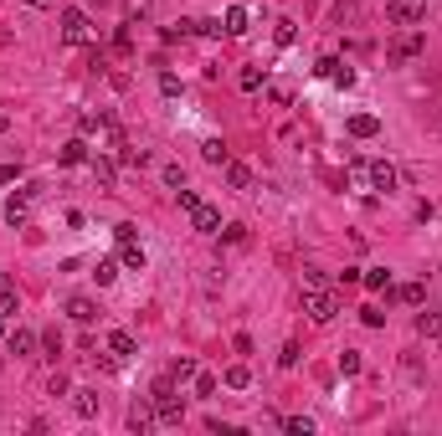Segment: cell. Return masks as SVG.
<instances>
[{"instance_id": "cell-1", "label": "cell", "mask_w": 442, "mask_h": 436, "mask_svg": "<svg viewBox=\"0 0 442 436\" xmlns=\"http://www.w3.org/2000/svg\"><path fill=\"white\" fill-rule=\"evenodd\" d=\"M149 401H154V416H160L165 426H180V421H186V401L175 395V380L170 375L154 380V395H149Z\"/></svg>"}, {"instance_id": "cell-2", "label": "cell", "mask_w": 442, "mask_h": 436, "mask_svg": "<svg viewBox=\"0 0 442 436\" xmlns=\"http://www.w3.org/2000/svg\"><path fill=\"white\" fill-rule=\"evenodd\" d=\"M62 42H67V47H88V42H93L88 10H77V6H67V10H62Z\"/></svg>"}, {"instance_id": "cell-3", "label": "cell", "mask_w": 442, "mask_h": 436, "mask_svg": "<svg viewBox=\"0 0 442 436\" xmlns=\"http://www.w3.org/2000/svg\"><path fill=\"white\" fill-rule=\"evenodd\" d=\"M422 16H427L422 0H386V21L391 26H417Z\"/></svg>"}, {"instance_id": "cell-4", "label": "cell", "mask_w": 442, "mask_h": 436, "mask_svg": "<svg viewBox=\"0 0 442 436\" xmlns=\"http://www.w3.org/2000/svg\"><path fill=\"white\" fill-rule=\"evenodd\" d=\"M304 308H309V319H314V324H329L334 313H340V298L319 287V293H304Z\"/></svg>"}, {"instance_id": "cell-5", "label": "cell", "mask_w": 442, "mask_h": 436, "mask_svg": "<svg viewBox=\"0 0 442 436\" xmlns=\"http://www.w3.org/2000/svg\"><path fill=\"white\" fill-rule=\"evenodd\" d=\"M190 226L206 231V236H216V231H221V210L206 206V201H196V206H190Z\"/></svg>"}, {"instance_id": "cell-6", "label": "cell", "mask_w": 442, "mask_h": 436, "mask_svg": "<svg viewBox=\"0 0 442 436\" xmlns=\"http://www.w3.org/2000/svg\"><path fill=\"white\" fill-rule=\"evenodd\" d=\"M366 175H370L375 190H386V195H391V190H396V180H401V175H396V165H386V160H370V165H366Z\"/></svg>"}, {"instance_id": "cell-7", "label": "cell", "mask_w": 442, "mask_h": 436, "mask_svg": "<svg viewBox=\"0 0 442 436\" xmlns=\"http://www.w3.org/2000/svg\"><path fill=\"white\" fill-rule=\"evenodd\" d=\"M36 344H42V339H36L31 328H10V339H6V349L16 354V360H31V354H36Z\"/></svg>"}, {"instance_id": "cell-8", "label": "cell", "mask_w": 442, "mask_h": 436, "mask_svg": "<svg viewBox=\"0 0 442 436\" xmlns=\"http://www.w3.org/2000/svg\"><path fill=\"white\" fill-rule=\"evenodd\" d=\"M422 47H427V36L422 31H407L401 42L391 47V62H411V57H422Z\"/></svg>"}, {"instance_id": "cell-9", "label": "cell", "mask_w": 442, "mask_h": 436, "mask_svg": "<svg viewBox=\"0 0 442 436\" xmlns=\"http://www.w3.org/2000/svg\"><path fill=\"white\" fill-rule=\"evenodd\" d=\"M350 134H355V139H375V134H381V118H375V113H350Z\"/></svg>"}, {"instance_id": "cell-10", "label": "cell", "mask_w": 442, "mask_h": 436, "mask_svg": "<svg viewBox=\"0 0 442 436\" xmlns=\"http://www.w3.org/2000/svg\"><path fill=\"white\" fill-rule=\"evenodd\" d=\"M319 77H329V83H340V87H350V83H355V72H350L340 57H324V62H319Z\"/></svg>"}, {"instance_id": "cell-11", "label": "cell", "mask_w": 442, "mask_h": 436, "mask_svg": "<svg viewBox=\"0 0 442 436\" xmlns=\"http://www.w3.org/2000/svg\"><path fill=\"white\" fill-rule=\"evenodd\" d=\"M129 426L145 436V431L154 426V401H134V405H129Z\"/></svg>"}, {"instance_id": "cell-12", "label": "cell", "mask_w": 442, "mask_h": 436, "mask_svg": "<svg viewBox=\"0 0 442 436\" xmlns=\"http://www.w3.org/2000/svg\"><path fill=\"white\" fill-rule=\"evenodd\" d=\"M26 216H31V190H21V195H10V201H6V221H10V226H21Z\"/></svg>"}, {"instance_id": "cell-13", "label": "cell", "mask_w": 442, "mask_h": 436, "mask_svg": "<svg viewBox=\"0 0 442 436\" xmlns=\"http://www.w3.org/2000/svg\"><path fill=\"white\" fill-rule=\"evenodd\" d=\"M119 262L129 272H145V246L134 242V236H129V242H119Z\"/></svg>"}, {"instance_id": "cell-14", "label": "cell", "mask_w": 442, "mask_h": 436, "mask_svg": "<svg viewBox=\"0 0 442 436\" xmlns=\"http://www.w3.org/2000/svg\"><path fill=\"white\" fill-rule=\"evenodd\" d=\"M67 319L93 324V319H98V303H93V298H67Z\"/></svg>"}, {"instance_id": "cell-15", "label": "cell", "mask_w": 442, "mask_h": 436, "mask_svg": "<svg viewBox=\"0 0 442 436\" xmlns=\"http://www.w3.org/2000/svg\"><path fill=\"white\" fill-rule=\"evenodd\" d=\"M16 283H10V277H0V319H16Z\"/></svg>"}, {"instance_id": "cell-16", "label": "cell", "mask_w": 442, "mask_h": 436, "mask_svg": "<svg viewBox=\"0 0 442 436\" xmlns=\"http://www.w3.org/2000/svg\"><path fill=\"white\" fill-rule=\"evenodd\" d=\"M227 185L231 190H252V169L237 165V160H227Z\"/></svg>"}, {"instance_id": "cell-17", "label": "cell", "mask_w": 442, "mask_h": 436, "mask_svg": "<svg viewBox=\"0 0 442 436\" xmlns=\"http://www.w3.org/2000/svg\"><path fill=\"white\" fill-rule=\"evenodd\" d=\"M108 349L119 354V360H129V354H139V344H134V334H124V328H113V334H108Z\"/></svg>"}, {"instance_id": "cell-18", "label": "cell", "mask_w": 442, "mask_h": 436, "mask_svg": "<svg viewBox=\"0 0 442 436\" xmlns=\"http://www.w3.org/2000/svg\"><path fill=\"white\" fill-rule=\"evenodd\" d=\"M57 160H62V165H88V144H83V139L62 144V149H57Z\"/></svg>"}, {"instance_id": "cell-19", "label": "cell", "mask_w": 442, "mask_h": 436, "mask_svg": "<svg viewBox=\"0 0 442 436\" xmlns=\"http://www.w3.org/2000/svg\"><path fill=\"white\" fill-rule=\"evenodd\" d=\"M93 165V180L103 185V190H113V180H119V169H113V160H88Z\"/></svg>"}, {"instance_id": "cell-20", "label": "cell", "mask_w": 442, "mask_h": 436, "mask_svg": "<svg viewBox=\"0 0 442 436\" xmlns=\"http://www.w3.org/2000/svg\"><path fill=\"white\" fill-rule=\"evenodd\" d=\"M417 334L422 339H442V313H417Z\"/></svg>"}, {"instance_id": "cell-21", "label": "cell", "mask_w": 442, "mask_h": 436, "mask_svg": "<svg viewBox=\"0 0 442 436\" xmlns=\"http://www.w3.org/2000/svg\"><path fill=\"white\" fill-rule=\"evenodd\" d=\"M72 411L77 416H98V390H77L72 395Z\"/></svg>"}, {"instance_id": "cell-22", "label": "cell", "mask_w": 442, "mask_h": 436, "mask_svg": "<svg viewBox=\"0 0 442 436\" xmlns=\"http://www.w3.org/2000/svg\"><path fill=\"white\" fill-rule=\"evenodd\" d=\"M221 380H227L231 390H247V385H252V369H247V364H227V375H221Z\"/></svg>"}, {"instance_id": "cell-23", "label": "cell", "mask_w": 442, "mask_h": 436, "mask_svg": "<svg viewBox=\"0 0 442 436\" xmlns=\"http://www.w3.org/2000/svg\"><path fill=\"white\" fill-rule=\"evenodd\" d=\"M221 26H227V36H242V31H247V10H242V6H231L227 16H221Z\"/></svg>"}, {"instance_id": "cell-24", "label": "cell", "mask_w": 442, "mask_h": 436, "mask_svg": "<svg viewBox=\"0 0 442 436\" xmlns=\"http://www.w3.org/2000/svg\"><path fill=\"white\" fill-rule=\"evenodd\" d=\"M360 283H366V287H375V293H381V287L391 293V272H386V267H370V272H360Z\"/></svg>"}, {"instance_id": "cell-25", "label": "cell", "mask_w": 442, "mask_h": 436, "mask_svg": "<svg viewBox=\"0 0 442 436\" xmlns=\"http://www.w3.org/2000/svg\"><path fill=\"white\" fill-rule=\"evenodd\" d=\"M170 380H175V385H186V380H196V360H186V354H180V360L170 364Z\"/></svg>"}, {"instance_id": "cell-26", "label": "cell", "mask_w": 442, "mask_h": 436, "mask_svg": "<svg viewBox=\"0 0 442 436\" xmlns=\"http://www.w3.org/2000/svg\"><path fill=\"white\" fill-rule=\"evenodd\" d=\"M391 298H401V303H411V308H417V303L427 298V287H422V283H401V287H396Z\"/></svg>"}, {"instance_id": "cell-27", "label": "cell", "mask_w": 442, "mask_h": 436, "mask_svg": "<svg viewBox=\"0 0 442 436\" xmlns=\"http://www.w3.org/2000/svg\"><path fill=\"white\" fill-rule=\"evenodd\" d=\"M283 431L288 436H314V421L309 416H283Z\"/></svg>"}, {"instance_id": "cell-28", "label": "cell", "mask_w": 442, "mask_h": 436, "mask_svg": "<svg viewBox=\"0 0 442 436\" xmlns=\"http://www.w3.org/2000/svg\"><path fill=\"white\" fill-rule=\"evenodd\" d=\"M201 154H206L211 165H227V144H221V139H206V144H201Z\"/></svg>"}, {"instance_id": "cell-29", "label": "cell", "mask_w": 442, "mask_h": 436, "mask_svg": "<svg viewBox=\"0 0 442 436\" xmlns=\"http://www.w3.org/2000/svg\"><path fill=\"white\" fill-rule=\"evenodd\" d=\"M93 277H98V287H108L113 277H119V262H108V257H103L98 267H93Z\"/></svg>"}, {"instance_id": "cell-30", "label": "cell", "mask_w": 442, "mask_h": 436, "mask_svg": "<svg viewBox=\"0 0 442 436\" xmlns=\"http://www.w3.org/2000/svg\"><path fill=\"white\" fill-rule=\"evenodd\" d=\"M298 287H304V293H319V287H324V272H319V267H304V277H298Z\"/></svg>"}, {"instance_id": "cell-31", "label": "cell", "mask_w": 442, "mask_h": 436, "mask_svg": "<svg viewBox=\"0 0 442 436\" xmlns=\"http://www.w3.org/2000/svg\"><path fill=\"white\" fill-rule=\"evenodd\" d=\"M237 83H242V92H257V87H263V67H242Z\"/></svg>"}, {"instance_id": "cell-32", "label": "cell", "mask_w": 442, "mask_h": 436, "mask_svg": "<svg viewBox=\"0 0 442 436\" xmlns=\"http://www.w3.org/2000/svg\"><path fill=\"white\" fill-rule=\"evenodd\" d=\"M340 375H360V349H345L340 354Z\"/></svg>"}, {"instance_id": "cell-33", "label": "cell", "mask_w": 442, "mask_h": 436, "mask_svg": "<svg viewBox=\"0 0 442 436\" xmlns=\"http://www.w3.org/2000/svg\"><path fill=\"white\" fill-rule=\"evenodd\" d=\"M190 385H196V395H216V375H206V369H196V380H190Z\"/></svg>"}, {"instance_id": "cell-34", "label": "cell", "mask_w": 442, "mask_h": 436, "mask_svg": "<svg viewBox=\"0 0 442 436\" xmlns=\"http://www.w3.org/2000/svg\"><path fill=\"white\" fill-rule=\"evenodd\" d=\"M119 160H124V165H139V169H145V165H149V149H129V144H124V154H119Z\"/></svg>"}, {"instance_id": "cell-35", "label": "cell", "mask_w": 442, "mask_h": 436, "mask_svg": "<svg viewBox=\"0 0 442 436\" xmlns=\"http://www.w3.org/2000/svg\"><path fill=\"white\" fill-rule=\"evenodd\" d=\"M165 185H170V190H180V185H186V169H180V165H165Z\"/></svg>"}, {"instance_id": "cell-36", "label": "cell", "mask_w": 442, "mask_h": 436, "mask_svg": "<svg viewBox=\"0 0 442 436\" xmlns=\"http://www.w3.org/2000/svg\"><path fill=\"white\" fill-rule=\"evenodd\" d=\"M272 36H278V47H293L298 31H293V21H278V31H272Z\"/></svg>"}, {"instance_id": "cell-37", "label": "cell", "mask_w": 442, "mask_h": 436, "mask_svg": "<svg viewBox=\"0 0 442 436\" xmlns=\"http://www.w3.org/2000/svg\"><path fill=\"white\" fill-rule=\"evenodd\" d=\"M42 344H47V354H62V334H57V328H47Z\"/></svg>"}, {"instance_id": "cell-38", "label": "cell", "mask_w": 442, "mask_h": 436, "mask_svg": "<svg viewBox=\"0 0 442 436\" xmlns=\"http://www.w3.org/2000/svg\"><path fill=\"white\" fill-rule=\"evenodd\" d=\"M278 364H283V369H293V364H298V344H283V354H278Z\"/></svg>"}, {"instance_id": "cell-39", "label": "cell", "mask_w": 442, "mask_h": 436, "mask_svg": "<svg viewBox=\"0 0 442 436\" xmlns=\"http://www.w3.org/2000/svg\"><path fill=\"white\" fill-rule=\"evenodd\" d=\"M360 319H366L370 328H381V324H386V313H381V308H360Z\"/></svg>"}, {"instance_id": "cell-40", "label": "cell", "mask_w": 442, "mask_h": 436, "mask_svg": "<svg viewBox=\"0 0 442 436\" xmlns=\"http://www.w3.org/2000/svg\"><path fill=\"white\" fill-rule=\"evenodd\" d=\"M16 175H21V165H0V185H10Z\"/></svg>"}, {"instance_id": "cell-41", "label": "cell", "mask_w": 442, "mask_h": 436, "mask_svg": "<svg viewBox=\"0 0 442 436\" xmlns=\"http://www.w3.org/2000/svg\"><path fill=\"white\" fill-rule=\"evenodd\" d=\"M26 6H36V10H47V6H51V0H26Z\"/></svg>"}, {"instance_id": "cell-42", "label": "cell", "mask_w": 442, "mask_h": 436, "mask_svg": "<svg viewBox=\"0 0 442 436\" xmlns=\"http://www.w3.org/2000/svg\"><path fill=\"white\" fill-rule=\"evenodd\" d=\"M6 128H10V118H6V113H0V134H6Z\"/></svg>"}]
</instances>
